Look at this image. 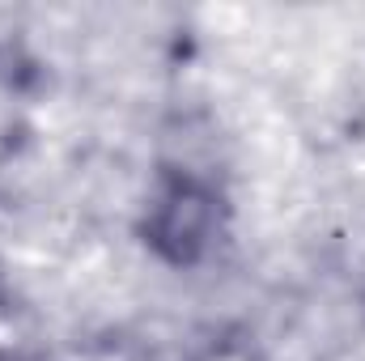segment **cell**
Segmentation results:
<instances>
[{"label": "cell", "instance_id": "obj_1", "mask_svg": "<svg viewBox=\"0 0 365 361\" xmlns=\"http://www.w3.org/2000/svg\"><path fill=\"white\" fill-rule=\"evenodd\" d=\"M225 230H230V200L204 171H166L140 213L145 247L170 268L204 264L221 247Z\"/></svg>", "mask_w": 365, "mask_h": 361}, {"label": "cell", "instance_id": "obj_2", "mask_svg": "<svg viewBox=\"0 0 365 361\" xmlns=\"http://www.w3.org/2000/svg\"><path fill=\"white\" fill-rule=\"evenodd\" d=\"M195 361H264L255 345H247L242 336H225V340H212Z\"/></svg>", "mask_w": 365, "mask_h": 361}]
</instances>
